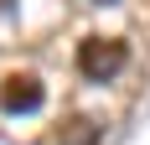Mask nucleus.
<instances>
[{
  "label": "nucleus",
  "mask_w": 150,
  "mask_h": 145,
  "mask_svg": "<svg viewBox=\"0 0 150 145\" xmlns=\"http://www.w3.org/2000/svg\"><path fill=\"white\" fill-rule=\"evenodd\" d=\"M124 62H129V47H124V42H104V36H93V42L78 47V72H83V78H93V83L114 78Z\"/></svg>",
  "instance_id": "1"
},
{
  "label": "nucleus",
  "mask_w": 150,
  "mask_h": 145,
  "mask_svg": "<svg viewBox=\"0 0 150 145\" xmlns=\"http://www.w3.org/2000/svg\"><path fill=\"white\" fill-rule=\"evenodd\" d=\"M0 109H5V114H31V109H42V83L26 78V72H11V78L0 83Z\"/></svg>",
  "instance_id": "2"
},
{
  "label": "nucleus",
  "mask_w": 150,
  "mask_h": 145,
  "mask_svg": "<svg viewBox=\"0 0 150 145\" xmlns=\"http://www.w3.org/2000/svg\"><path fill=\"white\" fill-rule=\"evenodd\" d=\"M57 145H98V124H88V119H67L57 135Z\"/></svg>",
  "instance_id": "3"
}]
</instances>
